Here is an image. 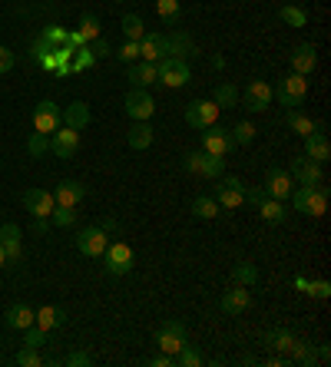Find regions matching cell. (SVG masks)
Returning <instances> with one entry per match:
<instances>
[{
	"mask_svg": "<svg viewBox=\"0 0 331 367\" xmlns=\"http://www.w3.org/2000/svg\"><path fill=\"white\" fill-rule=\"evenodd\" d=\"M44 344H46V331H44V328H37V324H30V328H27V337H23V347L40 351Z\"/></svg>",
	"mask_w": 331,
	"mask_h": 367,
	"instance_id": "cell-43",
	"label": "cell"
},
{
	"mask_svg": "<svg viewBox=\"0 0 331 367\" xmlns=\"http://www.w3.org/2000/svg\"><path fill=\"white\" fill-rule=\"evenodd\" d=\"M126 80H130L136 89H146L153 87L156 80H159V73H156V63H146V60H136V63H130V70H126Z\"/></svg>",
	"mask_w": 331,
	"mask_h": 367,
	"instance_id": "cell-22",
	"label": "cell"
},
{
	"mask_svg": "<svg viewBox=\"0 0 331 367\" xmlns=\"http://www.w3.org/2000/svg\"><path fill=\"white\" fill-rule=\"evenodd\" d=\"M7 265V251H4V245H0V268Z\"/></svg>",
	"mask_w": 331,
	"mask_h": 367,
	"instance_id": "cell-55",
	"label": "cell"
},
{
	"mask_svg": "<svg viewBox=\"0 0 331 367\" xmlns=\"http://www.w3.org/2000/svg\"><path fill=\"white\" fill-rule=\"evenodd\" d=\"M328 357H331V347L321 344V347H318V361H328Z\"/></svg>",
	"mask_w": 331,
	"mask_h": 367,
	"instance_id": "cell-54",
	"label": "cell"
},
{
	"mask_svg": "<svg viewBox=\"0 0 331 367\" xmlns=\"http://www.w3.org/2000/svg\"><path fill=\"white\" fill-rule=\"evenodd\" d=\"M176 364L179 367H199L202 364V354H199L192 344H182L179 347V354H176Z\"/></svg>",
	"mask_w": 331,
	"mask_h": 367,
	"instance_id": "cell-40",
	"label": "cell"
},
{
	"mask_svg": "<svg viewBox=\"0 0 331 367\" xmlns=\"http://www.w3.org/2000/svg\"><path fill=\"white\" fill-rule=\"evenodd\" d=\"M13 63H17V56H13L11 50H7V46L0 44V73H11Z\"/></svg>",
	"mask_w": 331,
	"mask_h": 367,
	"instance_id": "cell-48",
	"label": "cell"
},
{
	"mask_svg": "<svg viewBox=\"0 0 331 367\" xmlns=\"http://www.w3.org/2000/svg\"><path fill=\"white\" fill-rule=\"evenodd\" d=\"M202 132V152H209V156H225L232 149V139H229V130H222V126H206Z\"/></svg>",
	"mask_w": 331,
	"mask_h": 367,
	"instance_id": "cell-14",
	"label": "cell"
},
{
	"mask_svg": "<svg viewBox=\"0 0 331 367\" xmlns=\"http://www.w3.org/2000/svg\"><path fill=\"white\" fill-rule=\"evenodd\" d=\"M80 149V132L70 126H60L56 132H50V152H56L60 159H73V152Z\"/></svg>",
	"mask_w": 331,
	"mask_h": 367,
	"instance_id": "cell-11",
	"label": "cell"
},
{
	"mask_svg": "<svg viewBox=\"0 0 331 367\" xmlns=\"http://www.w3.org/2000/svg\"><path fill=\"white\" fill-rule=\"evenodd\" d=\"M33 318H37V311H33L30 304H13V308H7V324H11L13 331H27L33 324Z\"/></svg>",
	"mask_w": 331,
	"mask_h": 367,
	"instance_id": "cell-30",
	"label": "cell"
},
{
	"mask_svg": "<svg viewBox=\"0 0 331 367\" xmlns=\"http://www.w3.org/2000/svg\"><path fill=\"white\" fill-rule=\"evenodd\" d=\"M156 344L163 354H179V347L186 344V324L182 321H166L159 331H156Z\"/></svg>",
	"mask_w": 331,
	"mask_h": 367,
	"instance_id": "cell-6",
	"label": "cell"
},
{
	"mask_svg": "<svg viewBox=\"0 0 331 367\" xmlns=\"http://www.w3.org/2000/svg\"><path fill=\"white\" fill-rule=\"evenodd\" d=\"M278 17H282L288 27H305V23H308V13L301 11V7H292V4H285V7L278 11Z\"/></svg>",
	"mask_w": 331,
	"mask_h": 367,
	"instance_id": "cell-37",
	"label": "cell"
},
{
	"mask_svg": "<svg viewBox=\"0 0 331 367\" xmlns=\"http://www.w3.org/2000/svg\"><path fill=\"white\" fill-rule=\"evenodd\" d=\"M166 40H169V54H179V60L196 54V46H192V40H189L186 33H169Z\"/></svg>",
	"mask_w": 331,
	"mask_h": 367,
	"instance_id": "cell-34",
	"label": "cell"
},
{
	"mask_svg": "<svg viewBox=\"0 0 331 367\" xmlns=\"http://www.w3.org/2000/svg\"><path fill=\"white\" fill-rule=\"evenodd\" d=\"M50 218H54V225H56V228H70V225H73V218H77V212H73L70 206H54Z\"/></svg>",
	"mask_w": 331,
	"mask_h": 367,
	"instance_id": "cell-41",
	"label": "cell"
},
{
	"mask_svg": "<svg viewBox=\"0 0 331 367\" xmlns=\"http://www.w3.org/2000/svg\"><path fill=\"white\" fill-rule=\"evenodd\" d=\"M96 63V56L89 54V50H80V60L73 63V70H87V66H93Z\"/></svg>",
	"mask_w": 331,
	"mask_h": 367,
	"instance_id": "cell-52",
	"label": "cell"
},
{
	"mask_svg": "<svg viewBox=\"0 0 331 367\" xmlns=\"http://www.w3.org/2000/svg\"><path fill=\"white\" fill-rule=\"evenodd\" d=\"M46 149H50V136H46V132H37V130H33L30 139H27V152H30L33 159H37V156H44Z\"/></svg>",
	"mask_w": 331,
	"mask_h": 367,
	"instance_id": "cell-39",
	"label": "cell"
},
{
	"mask_svg": "<svg viewBox=\"0 0 331 367\" xmlns=\"http://www.w3.org/2000/svg\"><path fill=\"white\" fill-rule=\"evenodd\" d=\"M156 73H159V80H156V83H163V87H169V89L186 87L189 80H192V70H189V63H186V60H179V56H163V60L156 63Z\"/></svg>",
	"mask_w": 331,
	"mask_h": 367,
	"instance_id": "cell-3",
	"label": "cell"
},
{
	"mask_svg": "<svg viewBox=\"0 0 331 367\" xmlns=\"http://www.w3.org/2000/svg\"><path fill=\"white\" fill-rule=\"evenodd\" d=\"M258 216L265 218V222H272V225H278V222H285V202L282 199H272V195H265L262 202H258Z\"/></svg>",
	"mask_w": 331,
	"mask_h": 367,
	"instance_id": "cell-29",
	"label": "cell"
},
{
	"mask_svg": "<svg viewBox=\"0 0 331 367\" xmlns=\"http://www.w3.org/2000/svg\"><path fill=\"white\" fill-rule=\"evenodd\" d=\"M212 103L219 109H232L235 103H239V89L232 87V83H219L216 87V97H212Z\"/></svg>",
	"mask_w": 331,
	"mask_h": 367,
	"instance_id": "cell-35",
	"label": "cell"
},
{
	"mask_svg": "<svg viewBox=\"0 0 331 367\" xmlns=\"http://www.w3.org/2000/svg\"><path fill=\"white\" fill-rule=\"evenodd\" d=\"M305 292H308L311 298H328L331 285H328V281H311V285H305Z\"/></svg>",
	"mask_w": 331,
	"mask_h": 367,
	"instance_id": "cell-47",
	"label": "cell"
},
{
	"mask_svg": "<svg viewBox=\"0 0 331 367\" xmlns=\"http://www.w3.org/2000/svg\"><path fill=\"white\" fill-rule=\"evenodd\" d=\"M163 56H169V40H166L163 33H146L143 40H139V60H146V63H159Z\"/></svg>",
	"mask_w": 331,
	"mask_h": 367,
	"instance_id": "cell-16",
	"label": "cell"
},
{
	"mask_svg": "<svg viewBox=\"0 0 331 367\" xmlns=\"http://www.w3.org/2000/svg\"><path fill=\"white\" fill-rule=\"evenodd\" d=\"M242 106L249 109V113H262V109H268L272 106V87H268L265 80H252V83L245 87Z\"/></svg>",
	"mask_w": 331,
	"mask_h": 367,
	"instance_id": "cell-10",
	"label": "cell"
},
{
	"mask_svg": "<svg viewBox=\"0 0 331 367\" xmlns=\"http://www.w3.org/2000/svg\"><path fill=\"white\" fill-rule=\"evenodd\" d=\"M176 364V357L173 354H159V357H153V367H173Z\"/></svg>",
	"mask_w": 331,
	"mask_h": 367,
	"instance_id": "cell-53",
	"label": "cell"
},
{
	"mask_svg": "<svg viewBox=\"0 0 331 367\" xmlns=\"http://www.w3.org/2000/svg\"><path fill=\"white\" fill-rule=\"evenodd\" d=\"M116 56H120V60H123L126 66L136 63V60H139V40H126V44H123L120 50H116Z\"/></svg>",
	"mask_w": 331,
	"mask_h": 367,
	"instance_id": "cell-44",
	"label": "cell"
},
{
	"mask_svg": "<svg viewBox=\"0 0 331 367\" xmlns=\"http://www.w3.org/2000/svg\"><path fill=\"white\" fill-rule=\"evenodd\" d=\"M80 37H83V44H89V40H96L99 37V20L93 17V13H87V17L80 20Z\"/></svg>",
	"mask_w": 331,
	"mask_h": 367,
	"instance_id": "cell-42",
	"label": "cell"
},
{
	"mask_svg": "<svg viewBox=\"0 0 331 367\" xmlns=\"http://www.w3.org/2000/svg\"><path fill=\"white\" fill-rule=\"evenodd\" d=\"M83 195H87V189H83V182H73V179H63V182L54 189V202L56 206H70L77 209L80 202H83Z\"/></svg>",
	"mask_w": 331,
	"mask_h": 367,
	"instance_id": "cell-19",
	"label": "cell"
},
{
	"mask_svg": "<svg viewBox=\"0 0 331 367\" xmlns=\"http://www.w3.org/2000/svg\"><path fill=\"white\" fill-rule=\"evenodd\" d=\"M288 60H292V73H301V76H308L311 70L318 66V54H315V46L311 44H298Z\"/></svg>",
	"mask_w": 331,
	"mask_h": 367,
	"instance_id": "cell-21",
	"label": "cell"
},
{
	"mask_svg": "<svg viewBox=\"0 0 331 367\" xmlns=\"http://www.w3.org/2000/svg\"><path fill=\"white\" fill-rule=\"evenodd\" d=\"M60 119H63V126H70V130H77V132H83L89 126V106L87 103H80V99H73V103H70V106L63 109V113H60Z\"/></svg>",
	"mask_w": 331,
	"mask_h": 367,
	"instance_id": "cell-24",
	"label": "cell"
},
{
	"mask_svg": "<svg viewBox=\"0 0 331 367\" xmlns=\"http://www.w3.org/2000/svg\"><path fill=\"white\" fill-rule=\"evenodd\" d=\"M265 341H268L272 347H278L282 354H288V351H292V344H295V335H292V331H268V335H265Z\"/></svg>",
	"mask_w": 331,
	"mask_h": 367,
	"instance_id": "cell-38",
	"label": "cell"
},
{
	"mask_svg": "<svg viewBox=\"0 0 331 367\" xmlns=\"http://www.w3.org/2000/svg\"><path fill=\"white\" fill-rule=\"evenodd\" d=\"M17 364H20V367H37V364H40V354H37L33 347H23L20 354H17Z\"/></svg>",
	"mask_w": 331,
	"mask_h": 367,
	"instance_id": "cell-46",
	"label": "cell"
},
{
	"mask_svg": "<svg viewBox=\"0 0 331 367\" xmlns=\"http://www.w3.org/2000/svg\"><path fill=\"white\" fill-rule=\"evenodd\" d=\"M305 159L318 162V166H325V162L331 159V142L325 132H311V136H305Z\"/></svg>",
	"mask_w": 331,
	"mask_h": 367,
	"instance_id": "cell-20",
	"label": "cell"
},
{
	"mask_svg": "<svg viewBox=\"0 0 331 367\" xmlns=\"http://www.w3.org/2000/svg\"><path fill=\"white\" fill-rule=\"evenodd\" d=\"M249 304H252V292L245 285H232L229 292L222 294V311L225 314H242L249 311Z\"/></svg>",
	"mask_w": 331,
	"mask_h": 367,
	"instance_id": "cell-18",
	"label": "cell"
},
{
	"mask_svg": "<svg viewBox=\"0 0 331 367\" xmlns=\"http://www.w3.org/2000/svg\"><path fill=\"white\" fill-rule=\"evenodd\" d=\"M63 126V119H60V106L56 103H50V99H44L40 106H37V113H33V130L37 132H56Z\"/></svg>",
	"mask_w": 331,
	"mask_h": 367,
	"instance_id": "cell-12",
	"label": "cell"
},
{
	"mask_svg": "<svg viewBox=\"0 0 331 367\" xmlns=\"http://www.w3.org/2000/svg\"><path fill=\"white\" fill-rule=\"evenodd\" d=\"M182 166L189 173L206 175V179H219L225 173V159L222 156H209V152H189V156H182Z\"/></svg>",
	"mask_w": 331,
	"mask_h": 367,
	"instance_id": "cell-4",
	"label": "cell"
},
{
	"mask_svg": "<svg viewBox=\"0 0 331 367\" xmlns=\"http://www.w3.org/2000/svg\"><path fill=\"white\" fill-rule=\"evenodd\" d=\"M229 139H232V146H249V142L255 139V126L249 123V119L235 123V126L229 130Z\"/></svg>",
	"mask_w": 331,
	"mask_h": 367,
	"instance_id": "cell-36",
	"label": "cell"
},
{
	"mask_svg": "<svg viewBox=\"0 0 331 367\" xmlns=\"http://www.w3.org/2000/svg\"><path fill=\"white\" fill-rule=\"evenodd\" d=\"M292 179H298V185H321L325 182V173H321V166L318 162H311V159H295L292 162Z\"/></svg>",
	"mask_w": 331,
	"mask_h": 367,
	"instance_id": "cell-17",
	"label": "cell"
},
{
	"mask_svg": "<svg viewBox=\"0 0 331 367\" xmlns=\"http://www.w3.org/2000/svg\"><path fill=\"white\" fill-rule=\"evenodd\" d=\"M285 4H288V0H285Z\"/></svg>",
	"mask_w": 331,
	"mask_h": 367,
	"instance_id": "cell-57",
	"label": "cell"
},
{
	"mask_svg": "<svg viewBox=\"0 0 331 367\" xmlns=\"http://www.w3.org/2000/svg\"><path fill=\"white\" fill-rule=\"evenodd\" d=\"M89 44H93V50H89V54L96 56V60H103V56H110V44H106L103 37H96V40H89Z\"/></svg>",
	"mask_w": 331,
	"mask_h": 367,
	"instance_id": "cell-50",
	"label": "cell"
},
{
	"mask_svg": "<svg viewBox=\"0 0 331 367\" xmlns=\"http://www.w3.org/2000/svg\"><path fill=\"white\" fill-rule=\"evenodd\" d=\"M272 97H278V103L288 109H298L301 103H305V97H308V80L301 73H288L278 80V89L272 93Z\"/></svg>",
	"mask_w": 331,
	"mask_h": 367,
	"instance_id": "cell-2",
	"label": "cell"
},
{
	"mask_svg": "<svg viewBox=\"0 0 331 367\" xmlns=\"http://www.w3.org/2000/svg\"><path fill=\"white\" fill-rule=\"evenodd\" d=\"M120 27H123V37H126V40H143L146 37L143 17H136V13H126V17L120 20Z\"/></svg>",
	"mask_w": 331,
	"mask_h": 367,
	"instance_id": "cell-32",
	"label": "cell"
},
{
	"mask_svg": "<svg viewBox=\"0 0 331 367\" xmlns=\"http://www.w3.org/2000/svg\"><path fill=\"white\" fill-rule=\"evenodd\" d=\"M216 202H219L222 212H235L245 202V182L242 179H225L216 192Z\"/></svg>",
	"mask_w": 331,
	"mask_h": 367,
	"instance_id": "cell-9",
	"label": "cell"
},
{
	"mask_svg": "<svg viewBox=\"0 0 331 367\" xmlns=\"http://www.w3.org/2000/svg\"><path fill=\"white\" fill-rule=\"evenodd\" d=\"M285 123H288V130H292V132H298L301 139H305V136H311V132H318V130H321V126H318V123H315V119H311V116H305V113H298V109H288Z\"/></svg>",
	"mask_w": 331,
	"mask_h": 367,
	"instance_id": "cell-26",
	"label": "cell"
},
{
	"mask_svg": "<svg viewBox=\"0 0 331 367\" xmlns=\"http://www.w3.org/2000/svg\"><path fill=\"white\" fill-rule=\"evenodd\" d=\"M292 202H295L298 212L305 216H325L328 212V192L321 185H301V189H292Z\"/></svg>",
	"mask_w": 331,
	"mask_h": 367,
	"instance_id": "cell-1",
	"label": "cell"
},
{
	"mask_svg": "<svg viewBox=\"0 0 331 367\" xmlns=\"http://www.w3.org/2000/svg\"><path fill=\"white\" fill-rule=\"evenodd\" d=\"M222 109L212 103V99H192L186 106V123L192 130H206V126H216Z\"/></svg>",
	"mask_w": 331,
	"mask_h": 367,
	"instance_id": "cell-5",
	"label": "cell"
},
{
	"mask_svg": "<svg viewBox=\"0 0 331 367\" xmlns=\"http://www.w3.org/2000/svg\"><path fill=\"white\" fill-rule=\"evenodd\" d=\"M63 321H66V311L63 308H54V304H44V308L37 311V318H33V324L44 328V331H54V328H60Z\"/></svg>",
	"mask_w": 331,
	"mask_h": 367,
	"instance_id": "cell-28",
	"label": "cell"
},
{
	"mask_svg": "<svg viewBox=\"0 0 331 367\" xmlns=\"http://www.w3.org/2000/svg\"><path fill=\"white\" fill-rule=\"evenodd\" d=\"M255 281H258V268H255L252 261H239V265H232V285H245V288H252Z\"/></svg>",
	"mask_w": 331,
	"mask_h": 367,
	"instance_id": "cell-31",
	"label": "cell"
},
{
	"mask_svg": "<svg viewBox=\"0 0 331 367\" xmlns=\"http://www.w3.org/2000/svg\"><path fill=\"white\" fill-rule=\"evenodd\" d=\"M66 364H70V367H89V364H93V357L83 354V351H73V354L66 357Z\"/></svg>",
	"mask_w": 331,
	"mask_h": 367,
	"instance_id": "cell-49",
	"label": "cell"
},
{
	"mask_svg": "<svg viewBox=\"0 0 331 367\" xmlns=\"http://www.w3.org/2000/svg\"><path fill=\"white\" fill-rule=\"evenodd\" d=\"M222 209H219V202L212 199V195H199L196 202H192V216L196 218H216Z\"/></svg>",
	"mask_w": 331,
	"mask_h": 367,
	"instance_id": "cell-33",
	"label": "cell"
},
{
	"mask_svg": "<svg viewBox=\"0 0 331 367\" xmlns=\"http://www.w3.org/2000/svg\"><path fill=\"white\" fill-rule=\"evenodd\" d=\"M54 192H46V189H27L23 192V209L30 212L33 218H46L54 212Z\"/></svg>",
	"mask_w": 331,
	"mask_h": 367,
	"instance_id": "cell-13",
	"label": "cell"
},
{
	"mask_svg": "<svg viewBox=\"0 0 331 367\" xmlns=\"http://www.w3.org/2000/svg\"><path fill=\"white\" fill-rule=\"evenodd\" d=\"M265 192L272 195V199H282L285 202L288 195H292V175L285 169H268V175H265Z\"/></svg>",
	"mask_w": 331,
	"mask_h": 367,
	"instance_id": "cell-23",
	"label": "cell"
},
{
	"mask_svg": "<svg viewBox=\"0 0 331 367\" xmlns=\"http://www.w3.org/2000/svg\"><path fill=\"white\" fill-rule=\"evenodd\" d=\"M126 116L130 119H149L156 113V103L153 97L146 93V89H132V93H126Z\"/></svg>",
	"mask_w": 331,
	"mask_h": 367,
	"instance_id": "cell-15",
	"label": "cell"
},
{
	"mask_svg": "<svg viewBox=\"0 0 331 367\" xmlns=\"http://www.w3.org/2000/svg\"><path fill=\"white\" fill-rule=\"evenodd\" d=\"M106 232L103 228H80L77 232V249L80 255H87V259H103V251H106Z\"/></svg>",
	"mask_w": 331,
	"mask_h": 367,
	"instance_id": "cell-8",
	"label": "cell"
},
{
	"mask_svg": "<svg viewBox=\"0 0 331 367\" xmlns=\"http://www.w3.org/2000/svg\"><path fill=\"white\" fill-rule=\"evenodd\" d=\"M113 4H123V0H113Z\"/></svg>",
	"mask_w": 331,
	"mask_h": 367,
	"instance_id": "cell-56",
	"label": "cell"
},
{
	"mask_svg": "<svg viewBox=\"0 0 331 367\" xmlns=\"http://www.w3.org/2000/svg\"><path fill=\"white\" fill-rule=\"evenodd\" d=\"M126 142H130V149H149L153 146V126L146 123V119H136V126L126 132Z\"/></svg>",
	"mask_w": 331,
	"mask_h": 367,
	"instance_id": "cell-25",
	"label": "cell"
},
{
	"mask_svg": "<svg viewBox=\"0 0 331 367\" xmlns=\"http://www.w3.org/2000/svg\"><path fill=\"white\" fill-rule=\"evenodd\" d=\"M103 261H106V271H110V275H130L132 271V249L126 242H110L106 251H103Z\"/></svg>",
	"mask_w": 331,
	"mask_h": 367,
	"instance_id": "cell-7",
	"label": "cell"
},
{
	"mask_svg": "<svg viewBox=\"0 0 331 367\" xmlns=\"http://www.w3.org/2000/svg\"><path fill=\"white\" fill-rule=\"evenodd\" d=\"M265 195H268V192H265V185H255V189H249V185H245V199H249L252 206H258Z\"/></svg>",
	"mask_w": 331,
	"mask_h": 367,
	"instance_id": "cell-51",
	"label": "cell"
},
{
	"mask_svg": "<svg viewBox=\"0 0 331 367\" xmlns=\"http://www.w3.org/2000/svg\"><path fill=\"white\" fill-rule=\"evenodd\" d=\"M0 245H4V251H7V261H17L23 255L20 249V228L17 225H4L0 228Z\"/></svg>",
	"mask_w": 331,
	"mask_h": 367,
	"instance_id": "cell-27",
	"label": "cell"
},
{
	"mask_svg": "<svg viewBox=\"0 0 331 367\" xmlns=\"http://www.w3.org/2000/svg\"><path fill=\"white\" fill-rule=\"evenodd\" d=\"M156 11H159V17L163 20H179V0H156Z\"/></svg>",
	"mask_w": 331,
	"mask_h": 367,
	"instance_id": "cell-45",
	"label": "cell"
}]
</instances>
